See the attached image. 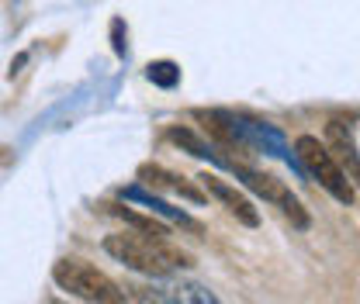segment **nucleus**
<instances>
[{
    "mask_svg": "<svg viewBox=\"0 0 360 304\" xmlns=\"http://www.w3.org/2000/svg\"><path fill=\"white\" fill-rule=\"evenodd\" d=\"M104 253L115 263L129 266L135 273H146V277H170L177 273L180 266H187V256H180L177 249H170L167 239H156V235H146V232H118V235H108L104 239Z\"/></svg>",
    "mask_w": 360,
    "mask_h": 304,
    "instance_id": "obj_1",
    "label": "nucleus"
},
{
    "mask_svg": "<svg viewBox=\"0 0 360 304\" xmlns=\"http://www.w3.org/2000/svg\"><path fill=\"white\" fill-rule=\"evenodd\" d=\"M52 280L70 298H80V301H90V304H125L129 301V291H122L108 273H101L97 266H90L84 260H59L52 266Z\"/></svg>",
    "mask_w": 360,
    "mask_h": 304,
    "instance_id": "obj_2",
    "label": "nucleus"
},
{
    "mask_svg": "<svg viewBox=\"0 0 360 304\" xmlns=\"http://www.w3.org/2000/svg\"><path fill=\"white\" fill-rule=\"evenodd\" d=\"M295 152H298L305 173L312 176V180H319V187H322L329 197H336V201L347 204V208L354 204V183H350L347 170L333 159V152H329L326 142H319L315 135H298Z\"/></svg>",
    "mask_w": 360,
    "mask_h": 304,
    "instance_id": "obj_3",
    "label": "nucleus"
},
{
    "mask_svg": "<svg viewBox=\"0 0 360 304\" xmlns=\"http://www.w3.org/2000/svg\"><path fill=\"white\" fill-rule=\"evenodd\" d=\"M232 173L239 176L257 197H264V201H270V204H277L284 215L291 218V225L295 228H309L312 225V218H309V211L302 208V201L277 180V176H270V173H260V170H250V166H243V163H236L232 166Z\"/></svg>",
    "mask_w": 360,
    "mask_h": 304,
    "instance_id": "obj_4",
    "label": "nucleus"
},
{
    "mask_svg": "<svg viewBox=\"0 0 360 304\" xmlns=\"http://www.w3.org/2000/svg\"><path fill=\"white\" fill-rule=\"evenodd\" d=\"M118 197L122 201H135V204H142V208H149L153 215L167 218V221H174L180 228H191V232H201V225L194 221V218L187 215V211H180V208H170L163 197H156V194H149L146 187H139V183H129V187H122L118 190Z\"/></svg>",
    "mask_w": 360,
    "mask_h": 304,
    "instance_id": "obj_5",
    "label": "nucleus"
},
{
    "mask_svg": "<svg viewBox=\"0 0 360 304\" xmlns=\"http://www.w3.org/2000/svg\"><path fill=\"white\" fill-rule=\"evenodd\" d=\"M201 180H205V190H208L212 197H219L225 204V211L236 218V221H243L246 228H257V225H260V211H257L239 190H232V187H229L225 180H219V176H201Z\"/></svg>",
    "mask_w": 360,
    "mask_h": 304,
    "instance_id": "obj_6",
    "label": "nucleus"
},
{
    "mask_svg": "<svg viewBox=\"0 0 360 304\" xmlns=\"http://www.w3.org/2000/svg\"><path fill=\"white\" fill-rule=\"evenodd\" d=\"M326 145H329L333 159L347 170V176H350L354 183H360V156H357V149H354V142H350V135H347V128H343L340 121H329V125H326Z\"/></svg>",
    "mask_w": 360,
    "mask_h": 304,
    "instance_id": "obj_7",
    "label": "nucleus"
},
{
    "mask_svg": "<svg viewBox=\"0 0 360 304\" xmlns=\"http://www.w3.org/2000/svg\"><path fill=\"white\" fill-rule=\"evenodd\" d=\"M167 138H170L174 145H180L184 152L198 156V159H208V163H215V166H229V170L236 166L232 159H225V156L219 152V149H215V145H212V142H205L201 135H194L191 128H180V125H174V128L167 131Z\"/></svg>",
    "mask_w": 360,
    "mask_h": 304,
    "instance_id": "obj_8",
    "label": "nucleus"
},
{
    "mask_svg": "<svg viewBox=\"0 0 360 304\" xmlns=\"http://www.w3.org/2000/svg\"><path fill=\"white\" fill-rule=\"evenodd\" d=\"M139 176H142L149 187L174 190V194H180V197H184V201H191V204H205V194H201L198 187H191L184 176L170 173V170H163V166H142V170H139Z\"/></svg>",
    "mask_w": 360,
    "mask_h": 304,
    "instance_id": "obj_9",
    "label": "nucleus"
},
{
    "mask_svg": "<svg viewBox=\"0 0 360 304\" xmlns=\"http://www.w3.org/2000/svg\"><path fill=\"white\" fill-rule=\"evenodd\" d=\"M104 208H108V215H115V218H122L125 225H132L135 232H146V235H156V239H167V228H163V225H156L153 218L135 215L132 208H122V204H104Z\"/></svg>",
    "mask_w": 360,
    "mask_h": 304,
    "instance_id": "obj_10",
    "label": "nucleus"
},
{
    "mask_svg": "<svg viewBox=\"0 0 360 304\" xmlns=\"http://www.w3.org/2000/svg\"><path fill=\"white\" fill-rule=\"evenodd\" d=\"M146 80L156 84V87H163V90H174L180 84V66L170 62V59H156V62L146 66Z\"/></svg>",
    "mask_w": 360,
    "mask_h": 304,
    "instance_id": "obj_11",
    "label": "nucleus"
},
{
    "mask_svg": "<svg viewBox=\"0 0 360 304\" xmlns=\"http://www.w3.org/2000/svg\"><path fill=\"white\" fill-rule=\"evenodd\" d=\"M122 32H125V25H122V18H115V21H111V42H115V55H118V59L129 55V45H125V35H122Z\"/></svg>",
    "mask_w": 360,
    "mask_h": 304,
    "instance_id": "obj_12",
    "label": "nucleus"
}]
</instances>
